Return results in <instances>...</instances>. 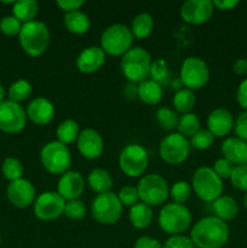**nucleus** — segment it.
Instances as JSON below:
<instances>
[{
	"instance_id": "nucleus-1",
	"label": "nucleus",
	"mask_w": 247,
	"mask_h": 248,
	"mask_svg": "<svg viewBox=\"0 0 247 248\" xmlns=\"http://www.w3.org/2000/svg\"><path fill=\"white\" fill-rule=\"evenodd\" d=\"M190 239L198 248H222L229 239V227L216 216L205 217L191 228Z\"/></svg>"
},
{
	"instance_id": "nucleus-2",
	"label": "nucleus",
	"mask_w": 247,
	"mask_h": 248,
	"mask_svg": "<svg viewBox=\"0 0 247 248\" xmlns=\"http://www.w3.org/2000/svg\"><path fill=\"white\" fill-rule=\"evenodd\" d=\"M19 44L24 52L31 57H39L43 55L50 44V29L44 22L31 21L22 24L18 34Z\"/></svg>"
},
{
	"instance_id": "nucleus-3",
	"label": "nucleus",
	"mask_w": 247,
	"mask_h": 248,
	"mask_svg": "<svg viewBox=\"0 0 247 248\" xmlns=\"http://www.w3.org/2000/svg\"><path fill=\"white\" fill-rule=\"evenodd\" d=\"M152 63V57L145 48L133 46L121 57L120 68L128 81L140 84L149 77Z\"/></svg>"
},
{
	"instance_id": "nucleus-4",
	"label": "nucleus",
	"mask_w": 247,
	"mask_h": 248,
	"mask_svg": "<svg viewBox=\"0 0 247 248\" xmlns=\"http://www.w3.org/2000/svg\"><path fill=\"white\" fill-rule=\"evenodd\" d=\"M160 229L166 234L182 235L191 224V213L189 208L179 203H166L160 210L157 217Z\"/></svg>"
},
{
	"instance_id": "nucleus-5",
	"label": "nucleus",
	"mask_w": 247,
	"mask_h": 248,
	"mask_svg": "<svg viewBox=\"0 0 247 248\" xmlns=\"http://www.w3.org/2000/svg\"><path fill=\"white\" fill-rule=\"evenodd\" d=\"M132 31L125 24L115 23L107 27L101 35V48L104 53L123 57L128 50L133 47Z\"/></svg>"
},
{
	"instance_id": "nucleus-6",
	"label": "nucleus",
	"mask_w": 247,
	"mask_h": 248,
	"mask_svg": "<svg viewBox=\"0 0 247 248\" xmlns=\"http://www.w3.org/2000/svg\"><path fill=\"white\" fill-rule=\"evenodd\" d=\"M191 189L199 199L205 202H213L223 193V181L216 174L213 169L201 166L194 172Z\"/></svg>"
},
{
	"instance_id": "nucleus-7",
	"label": "nucleus",
	"mask_w": 247,
	"mask_h": 248,
	"mask_svg": "<svg viewBox=\"0 0 247 248\" xmlns=\"http://www.w3.org/2000/svg\"><path fill=\"white\" fill-rule=\"evenodd\" d=\"M140 202L148 206H161L170 196L169 183L160 174H145L139 179L137 186Z\"/></svg>"
},
{
	"instance_id": "nucleus-8",
	"label": "nucleus",
	"mask_w": 247,
	"mask_h": 248,
	"mask_svg": "<svg viewBox=\"0 0 247 248\" xmlns=\"http://www.w3.org/2000/svg\"><path fill=\"white\" fill-rule=\"evenodd\" d=\"M43 167L51 174H61L69 171L72 166V155L67 145L58 140L46 143L40 152Z\"/></svg>"
},
{
	"instance_id": "nucleus-9",
	"label": "nucleus",
	"mask_w": 247,
	"mask_h": 248,
	"mask_svg": "<svg viewBox=\"0 0 247 248\" xmlns=\"http://www.w3.org/2000/svg\"><path fill=\"white\" fill-rule=\"evenodd\" d=\"M91 213L93 219L99 224L113 225L120 219L123 205L118 195L111 191L98 194L92 201Z\"/></svg>"
},
{
	"instance_id": "nucleus-10",
	"label": "nucleus",
	"mask_w": 247,
	"mask_h": 248,
	"mask_svg": "<svg viewBox=\"0 0 247 248\" xmlns=\"http://www.w3.org/2000/svg\"><path fill=\"white\" fill-rule=\"evenodd\" d=\"M179 78L185 89L196 91L205 86L210 80V69L202 58L190 56L182 63Z\"/></svg>"
},
{
	"instance_id": "nucleus-11",
	"label": "nucleus",
	"mask_w": 247,
	"mask_h": 248,
	"mask_svg": "<svg viewBox=\"0 0 247 248\" xmlns=\"http://www.w3.org/2000/svg\"><path fill=\"white\" fill-rule=\"evenodd\" d=\"M149 156L140 144H128L121 150L119 155V166L120 170L131 178L143 176L148 167Z\"/></svg>"
},
{
	"instance_id": "nucleus-12",
	"label": "nucleus",
	"mask_w": 247,
	"mask_h": 248,
	"mask_svg": "<svg viewBox=\"0 0 247 248\" xmlns=\"http://www.w3.org/2000/svg\"><path fill=\"white\" fill-rule=\"evenodd\" d=\"M190 152V142L181 133H170L162 138L159 145V155L166 164L178 165L185 161Z\"/></svg>"
},
{
	"instance_id": "nucleus-13",
	"label": "nucleus",
	"mask_w": 247,
	"mask_h": 248,
	"mask_svg": "<svg viewBox=\"0 0 247 248\" xmlns=\"http://www.w3.org/2000/svg\"><path fill=\"white\" fill-rule=\"evenodd\" d=\"M65 200L57 191H45L35 199L33 203L34 215L38 219L50 222L64 213Z\"/></svg>"
},
{
	"instance_id": "nucleus-14",
	"label": "nucleus",
	"mask_w": 247,
	"mask_h": 248,
	"mask_svg": "<svg viewBox=\"0 0 247 248\" xmlns=\"http://www.w3.org/2000/svg\"><path fill=\"white\" fill-rule=\"evenodd\" d=\"M27 111L19 103L2 101L0 103V130L6 133H18L26 127Z\"/></svg>"
},
{
	"instance_id": "nucleus-15",
	"label": "nucleus",
	"mask_w": 247,
	"mask_h": 248,
	"mask_svg": "<svg viewBox=\"0 0 247 248\" xmlns=\"http://www.w3.org/2000/svg\"><path fill=\"white\" fill-rule=\"evenodd\" d=\"M215 12L211 0H186L181 7V17L184 22L200 26L210 21Z\"/></svg>"
},
{
	"instance_id": "nucleus-16",
	"label": "nucleus",
	"mask_w": 247,
	"mask_h": 248,
	"mask_svg": "<svg viewBox=\"0 0 247 248\" xmlns=\"http://www.w3.org/2000/svg\"><path fill=\"white\" fill-rule=\"evenodd\" d=\"M7 199L14 206L18 208H26L33 205L36 199L35 188L28 179H17L11 182L7 186Z\"/></svg>"
},
{
	"instance_id": "nucleus-17",
	"label": "nucleus",
	"mask_w": 247,
	"mask_h": 248,
	"mask_svg": "<svg viewBox=\"0 0 247 248\" xmlns=\"http://www.w3.org/2000/svg\"><path fill=\"white\" fill-rule=\"evenodd\" d=\"M77 145L80 154L89 160H96L103 154V138L93 128L82 130L77 140Z\"/></svg>"
},
{
	"instance_id": "nucleus-18",
	"label": "nucleus",
	"mask_w": 247,
	"mask_h": 248,
	"mask_svg": "<svg viewBox=\"0 0 247 248\" xmlns=\"http://www.w3.org/2000/svg\"><path fill=\"white\" fill-rule=\"evenodd\" d=\"M85 190V179L77 171H68L61 176L57 184V193L65 201L77 200Z\"/></svg>"
},
{
	"instance_id": "nucleus-19",
	"label": "nucleus",
	"mask_w": 247,
	"mask_h": 248,
	"mask_svg": "<svg viewBox=\"0 0 247 248\" xmlns=\"http://www.w3.org/2000/svg\"><path fill=\"white\" fill-rule=\"evenodd\" d=\"M55 106L45 97H36L27 107V118L38 126L48 125L55 118Z\"/></svg>"
},
{
	"instance_id": "nucleus-20",
	"label": "nucleus",
	"mask_w": 247,
	"mask_h": 248,
	"mask_svg": "<svg viewBox=\"0 0 247 248\" xmlns=\"http://www.w3.org/2000/svg\"><path fill=\"white\" fill-rule=\"evenodd\" d=\"M234 116L228 109L217 108L207 116V130L215 137H225L234 130Z\"/></svg>"
},
{
	"instance_id": "nucleus-21",
	"label": "nucleus",
	"mask_w": 247,
	"mask_h": 248,
	"mask_svg": "<svg viewBox=\"0 0 247 248\" xmlns=\"http://www.w3.org/2000/svg\"><path fill=\"white\" fill-rule=\"evenodd\" d=\"M106 63V53L98 46L84 48L77 58V68L84 74H92L101 69Z\"/></svg>"
},
{
	"instance_id": "nucleus-22",
	"label": "nucleus",
	"mask_w": 247,
	"mask_h": 248,
	"mask_svg": "<svg viewBox=\"0 0 247 248\" xmlns=\"http://www.w3.org/2000/svg\"><path fill=\"white\" fill-rule=\"evenodd\" d=\"M224 159L230 161L232 164L245 165L247 164V142L242 140L237 137L225 138L224 142L220 147Z\"/></svg>"
},
{
	"instance_id": "nucleus-23",
	"label": "nucleus",
	"mask_w": 247,
	"mask_h": 248,
	"mask_svg": "<svg viewBox=\"0 0 247 248\" xmlns=\"http://www.w3.org/2000/svg\"><path fill=\"white\" fill-rule=\"evenodd\" d=\"M164 97V89L154 80L147 79L138 84V98L145 104L156 106Z\"/></svg>"
},
{
	"instance_id": "nucleus-24",
	"label": "nucleus",
	"mask_w": 247,
	"mask_h": 248,
	"mask_svg": "<svg viewBox=\"0 0 247 248\" xmlns=\"http://www.w3.org/2000/svg\"><path fill=\"white\" fill-rule=\"evenodd\" d=\"M63 23L68 31L77 34V35H82V34L87 33L91 27V21H90L89 16L80 10L64 14Z\"/></svg>"
},
{
	"instance_id": "nucleus-25",
	"label": "nucleus",
	"mask_w": 247,
	"mask_h": 248,
	"mask_svg": "<svg viewBox=\"0 0 247 248\" xmlns=\"http://www.w3.org/2000/svg\"><path fill=\"white\" fill-rule=\"evenodd\" d=\"M212 210L216 217L225 222V220H232L236 217L239 212V206L232 196L222 195L217 200L213 201Z\"/></svg>"
},
{
	"instance_id": "nucleus-26",
	"label": "nucleus",
	"mask_w": 247,
	"mask_h": 248,
	"mask_svg": "<svg viewBox=\"0 0 247 248\" xmlns=\"http://www.w3.org/2000/svg\"><path fill=\"white\" fill-rule=\"evenodd\" d=\"M87 184L94 193L104 194L113 188V178L107 170L93 169L87 176Z\"/></svg>"
},
{
	"instance_id": "nucleus-27",
	"label": "nucleus",
	"mask_w": 247,
	"mask_h": 248,
	"mask_svg": "<svg viewBox=\"0 0 247 248\" xmlns=\"http://www.w3.org/2000/svg\"><path fill=\"white\" fill-rule=\"evenodd\" d=\"M153 218H154V215H153L152 208L145 203L138 202L130 207L128 219H130L131 224L137 229H145L149 227L153 222Z\"/></svg>"
},
{
	"instance_id": "nucleus-28",
	"label": "nucleus",
	"mask_w": 247,
	"mask_h": 248,
	"mask_svg": "<svg viewBox=\"0 0 247 248\" xmlns=\"http://www.w3.org/2000/svg\"><path fill=\"white\" fill-rule=\"evenodd\" d=\"M12 12L21 23H29L35 21V17L39 12V4L35 0H18L15 1Z\"/></svg>"
},
{
	"instance_id": "nucleus-29",
	"label": "nucleus",
	"mask_w": 247,
	"mask_h": 248,
	"mask_svg": "<svg viewBox=\"0 0 247 248\" xmlns=\"http://www.w3.org/2000/svg\"><path fill=\"white\" fill-rule=\"evenodd\" d=\"M131 31L138 40L148 38L154 29V18L147 12L138 14L131 23Z\"/></svg>"
},
{
	"instance_id": "nucleus-30",
	"label": "nucleus",
	"mask_w": 247,
	"mask_h": 248,
	"mask_svg": "<svg viewBox=\"0 0 247 248\" xmlns=\"http://www.w3.org/2000/svg\"><path fill=\"white\" fill-rule=\"evenodd\" d=\"M172 103H173L174 110L178 111V113H181L183 115V114L191 113L193 108L195 107L196 97L194 94V91L184 87L181 91L174 93Z\"/></svg>"
},
{
	"instance_id": "nucleus-31",
	"label": "nucleus",
	"mask_w": 247,
	"mask_h": 248,
	"mask_svg": "<svg viewBox=\"0 0 247 248\" xmlns=\"http://www.w3.org/2000/svg\"><path fill=\"white\" fill-rule=\"evenodd\" d=\"M79 125H77V121L72 120V119H67V120L62 121L58 125L57 130H56L57 140L64 145L75 142L79 137Z\"/></svg>"
},
{
	"instance_id": "nucleus-32",
	"label": "nucleus",
	"mask_w": 247,
	"mask_h": 248,
	"mask_svg": "<svg viewBox=\"0 0 247 248\" xmlns=\"http://www.w3.org/2000/svg\"><path fill=\"white\" fill-rule=\"evenodd\" d=\"M149 75L152 77V80H154L161 86H169L172 82L171 70H170L166 60L164 58H157L152 63Z\"/></svg>"
},
{
	"instance_id": "nucleus-33",
	"label": "nucleus",
	"mask_w": 247,
	"mask_h": 248,
	"mask_svg": "<svg viewBox=\"0 0 247 248\" xmlns=\"http://www.w3.org/2000/svg\"><path fill=\"white\" fill-rule=\"evenodd\" d=\"M177 130H178V133H181L185 138H191L200 130V119L194 113L183 114L178 119Z\"/></svg>"
},
{
	"instance_id": "nucleus-34",
	"label": "nucleus",
	"mask_w": 247,
	"mask_h": 248,
	"mask_svg": "<svg viewBox=\"0 0 247 248\" xmlns=\"http://www.w3.org/2000/svg\"><path fill=\"white\" fill-rule=\"evenodd\" d=\"M31 92H33V87H31V82L24 79H19L10 86L7 93H9L10 101L19 103V102H23L29 98Z\"/></svg>"
},
{
	"instance_id": "nucleus-35",
	"label": "nucleus",
	"mask_w": 247,
	"mask_h": 248,
	"mask_svg": "<svg viewBox=\"0 0 247 248\" xmlns=\"http://www.w3.org/2000/svg\"><path fill=\"white\" fill-rule=\"evenodd\" d=\"M2 174L10 182H15L22 178L23 174V165L16 157H6L1 166Z\"/></svg>"
},
{
	"instance_id": "nucleus-36",
	"label": "nucleus",
	"mask_w": 247,
	"mask_h": 248,
	"mask_svg": "<svg viewBox=\"0 0 247 248\" xmlns=\"http://www.w3.org/2000/svg\"><path fill=\"white\" fill-rule=\"evenodd\" d=\"M191 186L186 181H178L170 189V196L174 203L183 205L190 199L191 196Z\"/></svg>"
},
{
	"instance_id": "nucleus-37",
	"label": "nucleus",
	"mask_w": 247,
	"mask_h": 248,
	"mask_svg": "<svg viewBox=\"0 0 247 248\" xmlns=\"http://www.w3.org/2000/svg\"><path fill=\"white\" fill-rule=\"evenodd\" d=\"M178 115L174 110H172L171 108H167V107H161V108L157 109L156 111V120L159 123V125L161 126L165 130H173L177 128L178 125Z\"/></svg>"
},
{
	"instance_id": "nucleus-38",
	"label": "nucleus",
	"mask_w": 247,
	"mask_h": 248,
	"mask_svg": "<svg viewBox=\"0 0 247 248\" xmlns=\"http://www.w3.org/2000/svg\"><path fill=\"white\" fill-rule=\"evenodd\" d=\"M215 142V136L208 130L200 128L193 137L190 138V147L198 150H206Z\"/></svg>"
},
{
	"instance_id": "nucleus-39",
	"label": "nucleus",
	"mask_w": 247,
	"mask_h": 248,
	"mask_svg": "<svg viewBox=\"0 0 247 248\" xmlns=\"http://www.w3.org/2000/svg\"><path fill=\"white\" fill-rule=\"evenodd\" d=\"M63 215H65V217L72 220H80L86 216V206L79 199L65 201L64 213Z\"/></svg>"
},
{
	"instance_id": "nucleus-40",
	"label": "nucleus",
	"mask_w": 247,
	"mask_h": 248,
	"mask_svg": "<svg viewBox=\"0 0 247 248\" xmlns=\"http://www.w3.org/2000/svg\"><path fill=\"white\" fill-rule=\"evenodd\" d=\"M116 195H118L121 205L128 206V207L135 206L136 203H138V200H139L137 186H123Z\"/></svg>"
},
{
	"instance_id": "nucleus-41",
	"label": "nucleus",
	"mask_w": 247,
	"mask_h": 248,
	"mask_svg": "<svg viewBox=\"0 0 247 248\" xmlns=\"http://www.w3.org/2000/svg\"><path fill=\"white\" fill-rule=\"evenodd\" d=\"M230 181L237 190L247 191V164L235 166L234 171L230 176Z\"/></svg>"
},
{
	"instance_id": "nucleus-42",
	"label": "nucleus",
	"mask_w": 247,
	"mask_h": 248,
	"mask_svg": "<svg viewBox=\"0 0 247 248\" xmlns=\"http://www.w3.org/2000/svg\"><path fill=\"white\" fill-rule=\"evenodd\" d=\"M22 29V24L15 16H5L0 21V31L6 35H17Z\"/></svg>"
},
{
	"instance_id": "nucleus-43",
	"label": "nucleus",
	"mask_w": 247,
	"mask_h": 248,
	"mask_svg": "<svg viewBox=\"0 0 247 248\" xmlns=\"http://www.w3.org/2000/svg\"><path fill=\"white\" fill-rule=\"evenodd\" d=\"M234 169H235V165L232 164L230 161H228V160L224 159V157L218 159L217 161L215 162V166H213V171L216 172V174H217L222 181L223 179L230 178Z\"/></svg>"
},
{
	"instance_id": "nucleus-44",
	"label": "nucleus",
	"mask_w": 247,
	"mask_h": 248,
	"mask_svg": "<svg viewBox=\"0 0 247 248\" xmlns=\"http://www.w3.org/2000/svg\"><path fill=\"white\" fill-rule=\"evenodd\" d=\"M164 248H195V245L193 244L190 237L184 235H173L166 240Z\"/></svg>"
},
{
	"instance_id": "nucleus-45",
	"label": "nucleus",
	"mask_w": 247,
	"mask_h": 248,
	"mask_svg": "<svg viewBox=\"0 0 247 248\" xmlns=\"http://www.w3.org/2000/svg\"><path fill=\"white\" fill-rule=\"evenodd\" d=\"M234 131L237 138L247 142V110L242 111L236 118L234 124Z\"/></svg>"
},
{
	"instance_id": "nucleus-46",
	"label": "nucleus",
	"mask_w": 247,
	"mask_h": 248,
	"mask_svg": "<svg viewBox=\"0 0 247 248\" xmlns=\"http://www.w3.org/2000/svg\"><path fill=\"white\" fill-rule=\"evenodd\" d=\"M85 4V1L82 0H58L57 5L61 10L68 14V12L77 11L82 7V5Z\"/></svg>"
},
{
	"instance_id": "nucleus-47",
	"label": "nucleus",
	"mask_w": 247,
	"mask_h": 248,
	"mask_svg": "<svg viewBox=\"0 0 247 248\" xmlns=\"http://www.w3.org/2000/svg\"><path fill=\"white\" fill-rule=\"evenodd\" d=\"M133 248H164L160 244L159 240L150 236H142L136 241Z\"/></svg>"
},
{
	"instance_id": "nucleus-48",
	"label": "nucleus",
	"mask_w": 247,
	"mask_h": 248,
	"mask_svg": "<svg viewBox=\"0 0 247 248\" xmlns=\"http://www.w3.org/2000/svg\"><path fill=\"white\" fill-rule=\"evenodd\" d=\"M236 99L240 107L247 110V79H245L237 87Z\"/></svg>"
},
{
	"instance_id": "nucleus-49",
	"label": "nucleus",
	"mask_w": 247,
	"mask_h": 248,
	"mask_svg": "<svg viewBox=\"0 0 247 248\" xmlns=\"http://www.w3.org/2000/svg\"><path fill=\"white\" fill-rule=\"evenodd\" d=\"M215 9L220 10V11H229L236 7L239 5V1L236 0H215L212 1Z\"/></svg>"
},
{
	"instance_id": "nucleus-50",
	"label": "nucleus",
	"mask_w": 247,
	"mask_h": 248,
	"mask_svg": "<svg viewBox=\"0 0 247 248\" xmlns=\"http://www.w3.org/2000/svg\"><path fill=\"white\" fill-rule=\"evenodd\" d=\"M232 70L239 75L247 74V60L246 58H239L236 62L232 64Z\"/></svg>"
},
{
	"instance_id": "nucleus-51",
	"label": "nucleus",
	"mask_w": 247,
	"mask_h": 248,
	"mask_svg": "<svg viewBox=\"0 0 247 248\" xmlns=\"http://www.w3.org/2000/svg\"><path fill=\"white\" fill-rule=\"evenodd\" d=\"M124 93L128 99H135L136 97H138V85L133 84V82H128L126 85Z\"/></svg>"
},
{
	"instance_id": "nucleus-52",
	"label": "nucleus",
	"mask_w": 247,
	"mask_h": 248,
	"mask_svg": "<svg viewBox=\"0 0 247 248\" xmlns=\"http://www.w3.org/2000/svg\"><path fill=\"white\" fill-rule=\"evenodd\" d=\"M171 87H172V89H173L176 92L181 91L182 89H184V85H183V82H182L181 78H174V79H172Z\"/></svg>"
},
{
	"instance_id": "nucleus-53",
	"label": "nucleus",
	"mask_w": 247,
	"mask_h": 248,
	"mask_svg": "<svg viewBox=\"0 0 247 248\" xmlns=\"http://www.w3.org/2000/svg\"><path fill=\"white\" fill-rule=\"evenodd\" d=\"M4 96H5V90H4V86H2V84L0 82V103H1L2 99H4Z\"/></svg>"
},
{
	"instance_id": "nucleus-54",
	"label": "nucleus",
	"mask_w": 247,
	"mask_h": 248,
	"mask_svg": "<svg viewBox=\"0 0 247 248\" xmlns=\"http://www.w3.org/2000/svg\"><path fill=\"white\" fill-rule=\"evenodd\" d=\"M244 205H245V207L247 208V191H246V194H245V196H244Z\"/></svg>"
},
{
	"instance_id": "nucleus-55",
	"label": "nucleus",
	"mask_w": 247,
	"mask_h": 248,
	"mask_svg": "<svg viewBox=\"0 0 247 248\" xmlns=\"http://www.w3.org/2000/svg\"><path fill=\"white\" fill-rule=\"evenodd\" d=\"M0 245H1V235H0Z\"/></svg>"
},
{
	"instance_id": "nucleus-56",
	"label": "nucleus",
	"mask_w": 247,
	"mask_h": 248,
	"mask_svg": "<svg viewBox=\"0 0 247 248\" xmlns=\"http://www.w3.org/2000/svg\"><path fill=\"white\" fill-rule=\"evenodd\" d=\"M246 60H247V58H246Z\"/></svg>"
}]
</instances>
